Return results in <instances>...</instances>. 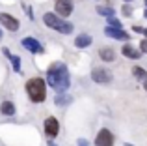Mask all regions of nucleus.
Listing matches in <instances>:
<instances>
[{
  "label": "nucleus",
  "mask_w": 147,
  "mask_h": 146,
  "mask_svg": "<svg viewBox=\"0 0 147 146\" xmlns=\"http://www.w3.org/2000/svg\"><path fill=\"white\" fill-rule=\"evenodd\" d=\"M91 43H93V38H91L90 34H78V36L75 38V47H78V49H86V47H90Z\"/></svg>",
  "instance_id": "obj_11"
},
{
  "label": "nucleus",
  "mask_w": 147,
  "mask_h": 146,
  "mask_svg": "<svg viewBox=\"0 0 147 146\" xmlns=\"http://www.w3.org/2000/svg\"><path fill=\"white\" fill-rule=\"evenodd\" d=\"M99 56H100V60H104V62H114L115 60V51L112 47H102L99 51Z\"/></svg>",
  "instance_id": "obj_13"
},
{
  "label": "nucleus",
  "mask_w": 147,
  "mask_h": 146,
  "mask_svg": "<svg viewBox=\"0 0 147 146\" xmlns=\"http://www.w3.org/2000/svg\"><path fill=\"white\" fill-rule=\"evenodd\" d=\"M125 146H132V144H129V143H127V144H125Z\"/></svg>",
  "instance_id": "obj_31"
},
{
  "label": "nucleus",
  "mask_w": 147,
  "mask_h": 146,
  "mask_svg": "<svg viewBox=\"0 0 147 146\" xmlns=\"http://www.w3.org/2000/svg\"><path fill=\"white\" fill-rule=\"evenodd\" d=\"M121 53H123V56H127V58H132V60H138L142 56V53L138 51V49H134L132 45H125V47L121 49Z\"/></svg>",
  "instance_id": "obj_14"
},
{
  "label": "nucleus",
  "mask_w": 147,
  "mask_h": 146,
  "mask_svg": "<svg viewBox=\"0 0 147 146\" xmlns=\"http://www.w3.org/2000/svg\"><path fill=\"white\" fill-rule=\"evenodd\" d=\"M114 133L110 131V129L102 128L100 131L97 133V137H95V144L97 146H114Z\"/></svg>",
  "instance_id": "obj_7"
},
{
  "label": "nucleus",
  "mask_w": 147,
  "mask_h": 146,
  "mask_svg": "<svg viewBox=\"0 0 147 146\" xmlns=\"http://www.w3.org/2000/svg\"><path fill=\"white\" fill-rule=\"evenodd\" d=\"M132 75L136 77L138 81H142V83H144V81L147 79V71L144 70V68H138V66H134V68H132Z\"/></svg>",
  "instance_id": "obj_17"
},
{
  "label": "nucleus",
  "mask_w": 147,
  "mask_h": 146,
  "mask_svg": "<svg viewBox=\"0 0 147 146\" xmlns=\"http://www.w3.org/2000/svg\"><path fill=\"white\" fill-rule=\"evenodd\" d=\"M45 84H49L56 92H67V88L71 86V75H69L67 66L63 62H52L47 70Z\"/></svg>",
  "instance_id": "obj_1"
},
{
  "label": "nucleus",
  "mask_w": 147,
  "mask_h": 146,
  "mask_svg": "<svg viewBox=\"0 0 147 146\" xmlns=\"http://www.w3.org/2000/svg\"><path fill=\"white\" fill-rule=\"evenodd\" d=\"M95 10H97L99 15H102V17H106V19H108V17H115V10H114L112 6H100V4H99Z\"/></svg>",
  "instance_id": "obj_15"
},
{
  "label": "nucleus",
  "mask_w": 147,
  "mask_h": 146,
  "mask_svg": "<svg viewBox=\"0 0 147 146\" xmlns=\"http://www.w3.org/2000/svg\"><path fill=\"white\" fill-rule=\"evenodd\" d=\"M71 101H73V98H71V94H67V92H58L56 98H54V103H56V105H60V107L69 105Z\"/></svg>",
  "instance_id": "obj_12"
},
{
  "label": "nucleus",
  "mask_w": 147,
  "mask_h": 146,
  "mask_svg": "<svg viewBox=\"0 0 147 146\" xmlns=\"http://www.w3.org/2000/svg\"><path fill=\"white\" fill-rule=\"evenodd\" d=\"M104 34H106L108 38H112V40H119V41H129L130 40V34L125 32L123 28H110V26H106V28H104Z\"/></svg>",
  "instance_id": "obj_10"
},
{
  "label": "nucleus",
  "mask_w": 147,
  "mask_h": 146,
  "mask_svg": "<svg viewBox=\"0 0 147 146\" xmlns=\"http://www.w3.org/2000/svg\"><path fill=\"white\" fill-rule=\"evenodd\" d=\"M123 15H125V17H130V15H132V8H130L129 4L123 6Z\"/></svg>",
  "instance_id": "obj_21"
},
{
  "label": "nucleus",
  "mask_w": 147,
  "mask_h": 146,
  "mask_svg": "<svg viewBox=\"0 0 147 146\" xmlns=\"http://www.w3.org/2000/svg\"><path fill=\"white\" fill-rule=\"evenodd\" d=\"M106 21H108V26H110V28H123L121 21H119V19H115V17H108Z\"/></svg>",
  "instance_id": "obj_19"
},
{
  "label": "nucleus",
  "mask_w": 147,
  "mask_h": 146,
  "mask_svg": "<svg viewBox=\"0 0 147 146\" xmlns=\"http://www.w3.org/2000/svg\"><path fill=\"white\" fill-rule=\"evenodd\" d=\"M112 79H114V75L106 68H95L91 71V81L97 84H108V83H112Z\"/></svg>",
  "instance_id": "obj_4"
},
{
  "label": "nucleus",
  "mask_w": 147,
  "mask_h": 146,
  "mask_svg": "<svg viewBox=\"0 0 147 146\" xmlns=\"http://www.w3.org/2000/svg\"><path fill=\"white\" fill-rule=\"evenodd\" d=\"M47 144H49V146H58L56 143H54V141H49V143H47Z\"/></svg>",
  "instance_id": "obj_26"
},
{
  "label": "nucleus",
  "mask_w": 147,
  "mask_h": 146,
  "mask_svg": "<svg viewBox=\"0 0 147 146\" xmlns=\"http://www.w3.org/2000/svg\"><path fill=\"white\" fill-rule=\"evenodd\" d=\"M144 4H145V10H147V0H145V2H144Z\"/></svg>",
  "instance_id": "obj_30"
},
{
  "label": "nucleus",
  "mask_w": 147,
  "mask_h": 146,
  "mask_svg": "<svg viewBox=\"0 0 147 146\" xmlns=\"http://www.w3.org/2000/svg\"><path fill=\"white\" fill-rule=\"evenodd\" d=\"M22 11H24V13H28L30 21H34V11H32V8H30L26 2H22Z\"/></svg>",
  "instance_id": "obj_20"
},
{
  "label": "nucleus",
  "mask_w": 147,
  "mask_h": 146,
  "mask_svg": "<svg viewBox=\"0 0 147 146\" xmlns=\"http://www.w3.org/2000/svg\"><path fill=\"white\" fill-rule=\"evenodd\" d=\"M9 62H11V66H13V71L15 73H21V58H19L17 55H11L9 56Z\"/></svg>",
  "instance_id": "obj_18"
},
{
  "label": "nucleus",
  "mask_w": 147,
  "mask_h": 146,
  "mask_svg": "<svg viewBox=\"0 0 147 146\" xmlns=\"http://www.w3.org/2000/svg\"><path fill=\"white\" fill-rule=\"evenodd\" d=\"M24 90L32 103H43L47 99V84H45V79H41V77L28 79L24 84Z\"/></svg>",
  "instance_id": "obj_2"
},
{
  "label": "nucleus",
  "mask_w": 147,
  "mask_h": 146,
  "mask_svg": "<svg viewBox=\"0 0 147 146\" xmlns=\"http://www.w3.org/2000/svg\"><path fill=\"white\" fill-rule=\"evenodd\" d=\"M45 133H47V137H50V139L58 137V133H60V120L56 116H49L45 120Z\"/></svg>",
  "instance_id": "obj_8"
},
{
  "label": "nucleus",
  "mask_w": 147,
  "mask_h": 146,
  "mask_svg": "<svg viewBox=\"0 0 147 146\" xmlns=\"http://www.w3.org/2000/svg\"><path fill=\"white\" fill-rule=\"evenodd\" d=\"M78 146H90V143L86 139H78Z\"/></svg>",
  "instance_id": "obj_24"
},
{
  "label": "nucleus",
  "mask_w": 147,
  "mask_h": 146,
  "mask_svg": "<svg viewBox=\"0 0 147 146\" xmlns=\"http://www.w3.org/2000/svg\"><path fill=\"white\" fill-rule=\"evenodd\" d=\"M2 38H4V34H2V28H0V41H2Z\"/></svg>",
  "instance_id": "obj_28"
},
{
  "label": "nucleus",
  "mask_w": 147,
  "mask_h": 146,
  "mask_svg": "<svg viewBox=\"0 0 147 146\" xmlns=\"http://www.w3.org/2000/svg\"><path fill=\"white\" fill-rule=\"evenodd\" d=\"M140 49H142L140 53H147V40H145V38L142 40V43H140Z\"/></svg>",
  "instance_id": "obj_22"
},
{
  "label": "nucleus",
  "mask_w": 147,
  "mask_h": 146,
  "mask_svg": "<svg viewBox=\"0 0 147 146\" xmlns=\"http://www.w3.org/2000/svg\"><path fill=\"white\" fill-rule=\"evenodd\" d=\"M0 113H2L4 116H13L15 114V105L11 101H4L2 105H0Z\"/></svg>",
  "instance_id": "obj_16"
},
{
  "label": "nucleus",
  "mask_w": 147,
  "mask_h": 146,
  "mask_svg": "<svg viewBox=\"0 0 147 146\" xmlns=\"http://www.w3.org/2000/svg\"><path fill=\"white\" fill-rule=\"evenodd\" d=\"M0 25L6 26L9 32H17L19 30V19H15L9 13H0Z\"/></svg>",
  "instance_id": "obj_9"
},
{
  "label": "nucleus",
  "mask_w": 147,
  "mask_h": 146,
  "mask_svg": "<svg viewBox=\"0 0 147 146\" xmlns=\"http://www.w3.org/2000/svg\"><path fill=\"white\" fill-rule=\"evenodd\" d=\"M43 23L49 28L56 30V32L63 34V36H69V34H73V30H75V26H73L71 23H67L65 19H60L56 13H52V11H47V13L43 15Z\"/></svg>",
  "instance_id": "obj_3"
},
{
  "label": "nucleus",
  "mask_w": 147,
  "mask_h": 146,
  "mask_svg": "<svg viewBox=\"0 0 147 146\" xmlns=\"http://www.w3.org/2000/svg\"><path fill=\"white\" fill-rule=\"evenodd\" d=\"M21 45L26 49V51H30L32 55H43V53H45L43 45H41L36 38H30V36L28 38H22V40H21Z\"/></svg>",
  "instance_id": "obj_5"
},
{
  "label": "nucleus",
  "mask_w": 147,
  "mask_h": 146,
  "mask_svg": "<svg viewBox=\"0 0 147 146\" xmlns=\"http://www.w3.org/2000/svg\"><path fill=\"white\" fill-rule=\"evenodd\" d=\"M2 53H4L6 58H9V56H11V53H9V49H7V47H2Z\"/></svg>",
  "instance_id": "obj_23"
},
{
  "label": "nucleus",
  "mask_w": 147,
  "mask_h": 146,
  "mask_svg": "<svg viewBox=\"0 0 147 146\" xmlns=\"http://www.w3.org/2000/svg\"><path fill=\"white\" fill-rule=\"evenodd\" d=\"M125 2H132V0H125Z\"/></svg>",
  "instance_id": "obj_32"
},
{
  "label": "nucleus",
  "mask_w": 147,
  "mask_h": 146,
  "mask_svg": "<svg viewBox=\"0 0 147 146\" xmlns=\"http://www.w3.org/2000/svg\"><path fill=\"white\" fill-rule=\"evenodd\" d=\"M144 88H145V94H147V79L144 81Z\"/></svg>",
  "instance_id": "obj_27"
},
{
  "label": "nucleus",
  "mask_w": 147,
  "mask_h": 146,
  "mask_svg": "<svg viewBox=\"0 0 147 146\" xmlns=\"http://www.w3.org/2000/svg\"><path fill=\"white\" fill-rule=\"evenodd\" d=\"M144 17H145V19H147V10H145V11H144Z\"/></svg>",
  "instance_id": "obj_29"
},
{
  "label": "nucleus",
  "mask_w": 147,
  "mask_h": 146,
  "mask_svg": "<svg viewBox=\"0 0 147 146\" xmlns=\"http://www.w3.org/2000/svg\"><path fill=\"white\" fill-rule=\"evenodd\" d=\"M54 10H56V15H60V17H69L75 10V4H73V0H56Z\"/></svg>",
  "instance_id": "obj_6"
},
{
  "label": "nucleus",
  "mask_w": 147,
  "mask_h": 146,
  "mask_svg": "<svg viewBox=\"0 0 147 146\" xmlns=\"http://www.w3.org/2000/svg\"><path fill=\"white\" fill-rule=\"evenodd\" d=\"M142 34L145 36V40H147V28H142Z\"/></svg>",
  "instance_id": "obj_25"
}]
</instances>
